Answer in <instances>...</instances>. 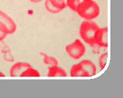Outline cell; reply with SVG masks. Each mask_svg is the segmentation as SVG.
<instances>
[{"instance_id":"6da1fadb","label":"cell","mask_w":123,"mask_h":98,"mask_svg":"<svg viewBox=\"0 0 123 98\" xmlns=\"http://www.w3.org/2000/svg\"><path fill=\"white\" fill-rule=\"evenodd\" d=\"M75 12L85 20L92 21L100 16V8L95 1L85 0L79 5Z\"/></svg>"},{"instance_id":"7a4b0ae2","label":"cell","mask_w":123,"mask_h":98,"mask_svg":"<svg viewBox=\"0 0 123 98\" xmlns=\"http://www.w3.org/2000/svg\"><path fill=\"white\" fill-rule=\"evenodd\" d=\"M100 28L99 25L93 21H83L79 29V35L81 39L90 46H95V35L98 29Z\"/></svg>"},{"instance_id":"3957f363","label":"cell","mask_w":123,"mask_h":98,"mask_svg":"<svg viewBox=\"0 0 123 98\" xmlns=\"http://www.w3.org/2000/svg\"><path fill=\"white\" fill-rule=\"evenodd\" d=\"M65 50L68 55L75 61L82 58L86 52L85 44L80 39H76L73 43L66 46Z\"/></svg>"},{"instance_id":"277c9868","label":"cell","mask_w":123,"mask_h":98,"mask_svg":"<svg viewBox=\"0 0 123 98\" xmlns=\"http://www.w3.org/2000/svg\"><path fill=\"white\" fill-rule=\"evenodd\" d=\"M17 29V25L14 20L8 14L0 10V31L8 36L14 34Z\"/></svg>"},{"instance_id":"5b68a950","label":"cell","mask_w":123,"mask_h":98,"mask_svg":"<svg viewBox=\"0 0 123 98\" xmlns=\"http://www.w3.org/2000/svg\"><path fill=\"white\" fill-rule=\"evenodd\" d=\"M107 33L108 29L107 27H102L99 28L95 35V44L100 48L107 49L108 46L107 41Z\"/></svg>"},{"instance_id":"8992f818","label":"cell","mask_w":123,"mask_h":98,"mask_svg":"<svg viewBox=\"0 0 123 98\" xmlns=\"http://www.w3.org/2000/svg\"><path fill=\"white\" fill-rule=\"evenodd\" d=\"M32 65L26 62H18L12 65L9 70V75L12 78L18 77L28 67Z\"/></svg>"},{"instance_id":"52a82bcc","label":"cell","mask_w":123,"mask_h":98,"mask_svg":"<svg viewBox=\"0 0 123 98\" xmlns=\"http://www.w3.org/2000/svg\"><path fill=\"white\" fill-rule=\"evenodd\" d=\"M79 63L82 65L83 68L90 75V77L94 76L97 74V73H98L97 66L92 61L86 59V60H83Z\"/></svg>"},{"instance_id":"ba28073f","label":"cell","mask_w":123,"mask_h":98,"mask_svg":"<svg viewBox=\"0 0 123 98\" xmlns=\"http://www.w3.org/2000/svg\"><path fill=\"white\" fill-rule=\"evenodd\" d=\"M49 77H67L68 73L65 69L60 67L58 65L50 66L48 67V74Z\"/></svg>"},{"instance_id":"9c48e42d","label":"cell","mask_w":123,"mask_h":98,"mask_svg":"<svg viewBox=\"0 0 123 98\" xmlns=\"http://www.w3.org/2000/svg\"><path fill=\"white\" fill-rule=\"evenodd\" d=\"M70 75L71 77H90L80 63L75 64L71 67Z\"/></svg>"},{"instance_id":"30bf717a","label":"cell","mask_w":123,"mask_h":98,"mask_svg":"<svg viewBox=\"0 0 123 98\" xmlns=\"http://www.w3.org/2000/svg\"><path fill=\"white\" fill-rule=\"evenodd\" d=\"M41 74L40 73V72L35 69L34 67H33L32 66L28 67L27 69H26L20 75V77H35V78H38L41 77Z\"/></svg>"},{"instance_id":"8fae6325","label":"cell","mask_w":123,"mask_h":98,"mask_svg":"<svg viewBox=\"0 0 123 98\" xmlns=\"http://www.w3.org/2000/svg\"><path fill=\"white\" fill-rule=\"evenodd\" d=\"M40 54L43 56V61L45 65H49V67L58 65V61L53 56H50L44 53H40Z\"/></svg>"},{"instance_id":"7c38bea8","label":"cell","mask_w":123,"mask_h":98,"mask_svg":"<svg viewBox=\"0 0 123 98\" xmlns=\"http://www.w3.org/2000/svg\"><path fill=\"white\" fill-rule=\"evenodd\" d=\"M84 1L85 0H66L67 7L75 12L79 5L82 4Z\"/></svg>"},{"instance_id":"4fadbf2b","label":"cell","mask_w":123,"mask_h":98,"mask_svg":"<svg viewBox=\"0 0 123 98\" xmlns=\"http://www.w3.org/2000/svg\"><path fill=\"white\" fill-rule=\"evenodd\" d=\"M49 1L55 7L58 9L61 12H62L67 7L66 0H49Z\"/></svg>"},{"instance_id":"5bb4252c","label":"cell","mask_w":123,"mask_h":98,"mask_svg":"<svg viewBox=\"0 0 123 98\" xmlns=\"http://www.w3.org/2000/svg\"><path fill=\"white\" fill-rule=\"evenodd\" d=\"M44 6L46 11H48L49 13L51 14H58L59 12H61V11L57 9L56 7H55L53 4L50 2L49 0H46L44 2Z\"/></svg>"},{"instance_id":"9a60e30c","label":"cell","mask_w":123,"mask_h":98,"mask_svg":"<svg viewBox=\"0 0 123 98\" xmlns=\"http://www.w3.org/2000/svg\"><path fill=\"white\" fill-rule=\"evenodd\" d=\"M107 57H108V53L105 52L101 54L100 58H99V67L101 70H104L105 67V65L107 64Z\"/></svg>"},{"instance_id":"2e32d148","label":"cell","mask_w":123,"mask_h":98,"mask_svg":"<svg viewBox=\"0 0 123 98\" xmlns=\"http://www.w3.org/2000/svg\"><path fill=\"white\" fill-rule=\"evenodd\" d=\"M6 36H7L6 34H5L4 33L1 32V31H0V42H1V41H3L6 38Z\"/></svg>"},{"instance_id":"e0dca14e","label":"cell","mask_w":123,"mask_h":98,"mask_svg":"<svg viewBox=\"0 0 123 98\" xmlns=\"http://www.w3.org/2000/svg\"><path fill=\"white\" fill-rule=\"evenodd\" d=\"M43 1V0H30V1H31V2L34 3V4L39 3V2H41V1Z\"/></svg>"},{"instance_id":"ac0fdd59","label":"cell","mask_w":123,"mask_h":98,"mask_svg":"<svg viewBox=\"0 0 123 98\" xmlns=\"http://www.w3.org/2000/svg\"><path fill=\"white\" fill-rule=\"evenodd\" d=\"M0 77H1V78H4V77H5V74H4L3 72H1V71H0Z\"/></svg>"}]
</instances>
